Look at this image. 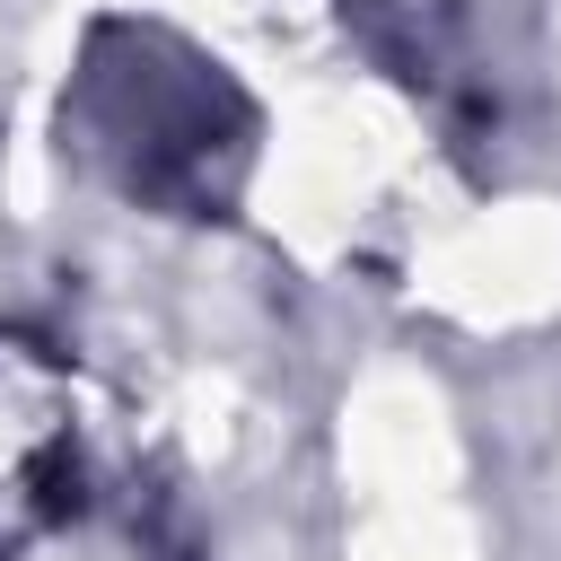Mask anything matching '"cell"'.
<instances>
[{"label":"cell","instance_id":"1","mask_svg":"<svg viewBox=\"0 0 561 561\" xmlns=\"http://www.w3.org/2000/svg\"><path fill=\"white\" fill-rule=\"evenodd\" d=\"M26 508H35V526H70V517H88V473H79L70 447H44V456L26 465Z\"/></svg>","mask_w":561,"mask_h":561}]
</instances>
